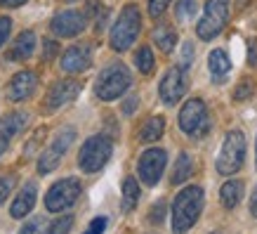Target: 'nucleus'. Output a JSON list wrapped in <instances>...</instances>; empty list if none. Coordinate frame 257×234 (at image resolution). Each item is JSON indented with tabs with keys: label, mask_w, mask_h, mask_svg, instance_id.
Instances as JSON below:
<instances>
[{
	"label": "nucleus",
	"mask_w": 257,
	"mask_h": 234,
	"mask_svg": "<svg viewBox=\"0 0 257 234\" xmlns=\"http://www.w3.org/2000/svg\"><path fill=\"white\" fill-rule=\"evenodd\" d=\"M73 142H76V130H73V128L59 130V135L50 142V147H47L38 159V173L40 175H47V173H52L55 168H59V161L64 159V154L71 149Z\"/></svg>",
	"instance_id": "9"
},
{
	"label": "nucleus",
	"mask_w": 257,
	"mask_h": 234,
	"mask_svg": "<svg viewBox=\"0 0 257 234\" xmlns=\"http://www.w3.org/2000/svg\"><path fill=\"white\" fill-rule=\"evenodd\" d=\"M36 52V33L33 31H22L19 38L12 43V47L8 50V59L10 62H22Z\"/></svg>",
	"instance_id": "17"
},
{
	"label": "nucleus",
	"mask_w": 257,
	"mask_h": 234,
	"mask_svg": "<svg viewBox=\"0 0 257 234\" xmlns=\"http://www.w3.org/2000/svg\"><path fill=\"white\" fill-rule=\"evenodd\" d=\"M158 93H161V100H163L168 107L177 104V102L184 97V93H187V73H184V69L175 66V69L168 71V73L161 78Z\"/></svg>",
	"instance_id": "13"
},
{
	"label": "nucleus",
	"mask_w": 257,
	"mask_h": 234,
	"mask_svg": "<svg viewBox=\"0 0 257 234\" xmlns=\"http://www.w3.org/2000/svg\"><path fill=\"white\" fill-rule=\"evenodd\" d=\"M179 128L184 130V135L189 137H203L210 130V116H208V109H205V102L194 97L189 100L182 111H179Z\"/></svg>",
	"instance_id": "7"
},
{
	"label": "nucleus",
	"mask_w": 257,
	"mask_h": 234,
	"mask_svg": "<svg viewBox=\"0 0 257 234\" xmlns=\"http://www.w3.org/2000/svg\"><path fill=\"white\" fill-rule=\"evenodd\" d=\"M163 218H165V201L154 203V208H151V213H149V220H151L154 225H161Z\"/></svg>",
	"instance_id": "29"
},
{
	"label": "nucleus",
	"mask_w": 257,
	"mask_h": 234,
	"mask_svg": "<svg viewBox=\"0 0 257 234\" xmlns=\"http://www.w3.org/2000/svg\"><path fill=\"white\" fill-rule=\"evenodd\" d=\"M36 83H38V81H36V73H33V71H19V73H15V76L10 78L5 97H8L10 102L29 100L33 95V90H36Z\"/></svg>",
	"instance_id": "14"
},
{
	"label": "nucleus",
	"mask_w": 257,
	"mask_h": 234,
	"mask_svg": "<svg viewBox=\"0 0 257 234\" xmlns=\"http://www.w3.org/2000/svg\"><path fill=\"white\" fill-rule=\"evenodd\" d=\"M36 182H26L22 187V192L17 194L15 203H12V208H10V215L12 218H24V215H29L31 208L36 206Z\"/></svg>",
	"instance_id": "18"
},
{
	"label": "nucleus",
	"mask_w": 257,
	"mask_h": 234,
	"mask_svg": "<svg viewBox=\"0 0 257 234\" xmlns=\"http://www.w3.org/2000/svg\"><path fill=\"white\" fill-rule=\"evenodd\" d=\"M137 104H140V100H137V95H133V97H127V100L123 102V114L125 116H130L135 109H137Z\"/></svg>",
	"instance_id": "36"
},
{
	"label": "nucleus",
	"mask_w": 257,
	"mask_h": 234,
	"mask_svg": "<svg viewBox=\"0 0 257 234\" xmlns=\"http://www.w3.org/2000/svg\"><path fill=\"white\" fill-rule=\"evenodd\" d=\"M87 26V17L85 12H78V10H66V12H59V15L52 17L50 22V31L59 36V38H76L85 31Z\"/></svg>",
	"instance_id": "11"
},
{
	"label": "nucleus",
	"mask_w": 257,
	"mask_h": 234,
	"mask_svg": "<svg viewBox=\"0 0 257 234\" xmlns=\"http://www.w3.org/2000/svg\"><path fill=\"white\" fill-rule=\"evenodd\" d=\"M255 154H257V151H255Z\"/></svg>",
	"instance_id": "44"
},
{
	"label": "nucleus",
	"mask_w": 257,
	"mask_h": 234,
	"mask_svg": "<svg viewBox=\"0 0 257 234\" xmlns=\"http://www.w3.org/2000/svg\"><path fill=\"white\" fill-rule=\"evenodd\" d=\"M8 147H10V137L5 133H0V156L8 151Z\"/></svg>",
	"instance_id": "40"
},
{
	"label": "nucleus",
	"mask_w": 257,
	"mask_h": 234,
	"mask_svg": "<svg viewBox=\"0 0 257 234\" xmlns=\"http://www.w3.org/2000/svg\"><path fill=\"white\" fill-rule=\"evenodd\" d=\"M10 31H12V19L10 17H0V47L5 45Z\"/></svg>",
	"instance_id": "32"
},
{
	"label": "nucleus",
	"mask_w": 257,
	"mask_h": 234,
	"mask_svg": "<svg viewBox=\"0 0 257 234\" xmlns=\"http://www.w3.org/2000/svg\"><path fill=\"white\" fill-rule=\"evenodd\" d=\"M212 234H217V232H212Z\"/></svg>",
	"instance_id": "43"
},
{
	"label": "nucleus",
	"mask_w": 257,
	"mask_h": 234,
	"mask_svg": "<svg viewBox=\"0 0 257 234\" xmlns=\"http://www.w3.org/2000/svg\"><path fill=\"white\" fill-rule=\"evenodd\" d=\"M92 55H90V45H73L62 55V69L66 73H83L90 69Z\"/></svg>",
	"instance_id": "15"
},
{
	"label": "nucleus",
	"mask_w": 257,
	"mask_h": 234,
	"mask_svg": "<svg viewBox=\"0 0 257 234\" xmlns=\"http://www.w3.org/2000/svg\"><path fill=\"white\" fill-rule=\"evenodd\" d=\"M40 225H43V220H40V218H33V220H29L26 225H22L19 234H43V232H40Z\"/></svg>",
	"instance_id": "33"
},
{
	"label": "nucleus",
	"mask_w": 257,
	"mask_h": 234,
	"mask_svg": "<svg viewBox=\"0 0 257 234\" xmlns=\"http://www.w3.org/2000/svg\"><path fill=\"white\" fill-rule=\"evenodd\" d=\"M154 43L158 45L161 52H172V47L177 43V33H175L172 26H158L154 31Z\"/></svg>",
	"instance_id": "23"
},
{
	"label": "nucleus",
	"mask_w": 257,
	"mask_h": 234,
	"mask_svg": "<svg viewBox=\"0 0 257 234\" xmlns=\"http://www.w3.org/2000/svg\"><path fill=\"white\" fill-rule=\"evenodd\" d=\"M135 64H137L140 73H151V71H154V66H156L154 52H151L149 47H140V50H137V55H135Z\"/></svg>",
	"instance_id": "25"
},
{
	"label": "nucleus",
	"mask_w": 257,
	"mask_h": 234,
	"mask_svg": "<svg viewBox=\"0 0 257 234\" xmlns=\"http://www.w3.org/2000/svg\"><path fill=\"white\" fill-rule=\"evenodd\" d=\"M243 161H245V137H243L241 130H231V133H226L222 149H219L217 173L234 175L236 171L243 168Z\"/></svg>",
	"instance_id": "5"
},
{
	"label": "nucleus",
	"mask_w": 257,
	"mask_h": 234,
	"mask_svg": "<svg viewBox=\"0 0 257 234\" xmlns=\"http://www.w3.org/2000/svg\"><path fill=\"white\" fill-rule=\"evenodd\" d=\"M196 10H198V5H196V0H177V8H175V15H177V19H182V22H187V19L196 17Z\"/></svg>",
	"instance_id": "26"
},
{
	"label": "nucleus",
	"mask_w": 257,
	"mask_h": 234,
	"mask_svg": "<svg viewBox=\"0 0 257 234\" xmlns=\"http://www.w3.org/2000/svg\"><path fill=\"white\" fill-rule=\"evenodd\" d=\"M29 0H0V8H22V5H26Z\"/></svg>",
	"instance_id": "38"
},
{
	"label": "nucleus",
	"mask_w": 257,
	"mask_h": 234,
	"mask_svg": "<svg viewBox=\"0 0 257 234\" xmlns=\"http://www.w3.org/2000/svg\"><path fill=\"white\" fill-rule=\"evenodd\" d=\"M106 222L109 220L104 218V215H99V218H94L90 225H87V229L83 234H104V229H106Z\"/></svg>",
	"instance_id": "30"
},
{
	"label": "nucleus",
	"mask_w": 257,
	"mask_h": 234,
	"mask_svg": "<svg viewBox=\"0 0 257 234\" xmlns=\"http://www.w3.org/2000/svg\"><path fill=\"white\" fill-rule=\"evenodd\" d=\"M255 62H257L255 59V40H250L248 43V64L250 66H255Z\"/></svg>",
	"instance_id": "39"
},
{
	"label": "nucleus",
	"mask_w": 257,
	"mask_h": 234,
	"mask_svg": "<svg viewBox=\"0 0 257 234\" xmlns=\"http://www.w3.org/2000/svg\"><path fill=\"white\" fill-rule=\"evenodd\" d=\"M165 164H168L165 149H147V151L140 156V164H137L142 182L149 185V187H154L158 180H161V175H163Z\"/></svg>",
	"instance_id": "12"
},
{
	"label": "nucleus",
	"mask_w": 257,
	"mask_h": 234,
	"mask_svg": "<svg viewBox=\"0 0 257 234\" xmlns=\"http://www.w3.org/2000/svg\"><path fill=\"white\" fill-rule=\"evenodd\" d=\"M191 62H194V45H191V43H184V47H182V66L187 69Z\"/></svg>",
	"instance_id": "35"
},
{
	"label": "nucleus",
	"mask_w": 257,
	"mask_h": 234,
	"mask_svg": "<svg viewBox=\"0 0 257 234\" xmlns=\"http://www.w3.org/2000/svg\"><path fill=\"white\" fill-rule=\"evenodd\" d=\"M71 227H73V215H62V218H57L55 222L50 225L47 234H69Z\"/></svg>",
	"instance_id": "27"
},
{
	"label": "nucleus",
	"mask_w": 257,
	"mask_h": 234,
	"mask_svg": "<svg viewBox=\"0 0 257 234\" xmlns=\"http://www.w3.org/2000/svg\"><path fill=\"white\" fill-rule=\"evenodd\" d=\"M140 29H142V15H140V8L137 5H125L118 15L116 24L111 26V47L116 52H125L130 50L133 43L137 40L140 36Z\"/></svg>",
	"instance_id": "3"
},
{
	"label": "nucleus",
	"mask_w": 257,
	"mask_h": 234,
	"mask_svg": "<svg viewBox=\"0 0 257 234\" xmlns=\"http://www.w3.org/2000/svg\"><path fill=\"white\" fill-rule=\"evenodd\" d=\"M203 201H205V196H203V189L198 185L182 189L172 201V232L187 234L196 225V220L201 218Z\"/></svg>",
	"instance_id": "1"
},
{
	"label": "nucleus",
	"mask_w": 257,
	"mask_h": 234,
	"mask_svg": "<svg viewBox=\"0 0 257 234\" xmlns=\"http://www.w3.org/2000/svg\"><path fill=\"white\" fill-rule=\"evenodd\" d=\"M172 0H149V15L151 17H161L168 10V5H170Z\"/></svg>",
	"instance_id": "28"
},
{
	"label": "nucleus",
	"mask_w": 257,
	"mask_h": 234,
	"mask_svg": "<svg viewBox=\"0 0 257 234\" xmlns=\"http://www.w3.org/2000/svg\"><path fill=\"white\" fill-rule=\"evenodd\" d=\"M133 86V73L123 62H113L109 66H104L101 73L94 81V95L104 102L118 100L123 93H127V88Z\"/></svg>",
	"instance_id": "2"
},
{
	"label": "nucleus",
	"mask_w": 257,
	"mask_h": 234,
	"mask_svg": "<svg viewBox=\"0 0 257 234\" xmlns=\"http://www.w3.org/2000/svg\"><path fill=\"white\" fill-rule=\"evenodd\" d=\"M250 95H252V83H250V81H243L241 86L236 88V93H234V100H236V102H241V100H248Z\"/></svg>",
	"instance_id": "31"
},
{
	"label": "nucleus",
	"mask_w": 257,
	"mask_h": 234,
	"mask_svg": "<svg viewBox=\"0 0 257 234\" xmlns=\"http://www.w3.org/2000/svg\"><path fill=\"white\" fill-rule=\"evenodd\" d=\"M191 173H194V161H191V156H189L187 151H182V154L177 156V161H175L170 182L172 185H182V182H187V180L191 178Z\"/></svg>",
	"instance_id": "20"
},
{
	"label": "nucleus",
	"mask_w": 257,
	"mask_h": 234,
	"mask_svg": "<svg viewBox=\"0 0 257 234\" xmlns=\"http://www.w3.org/2000/svg\"><path fill=\"white\" fill-rule=\"evenodd\" d=\"M111 151H113V140L109 135H92L83 142V147L78 151V168L83 173H97L101 171L106 161L111 159Z\"/></svg>",
	"instance_id": "4"
},
{
	"label": "nucleus",
	"mask_w": 257,
	"mask_h": 234,
	"mask_svg": "<svg viewBox=\"0 0 257 234\" xmlns=\"http://www.w3.org/2000/svg\"><path fill=\"white\" fill-rule=\"evenodd\" d=\"M163 130H165V118H163V116L149 118L147 123L142 125L140 140H142V142H156V140H161Z\"/></svg>",
	"instance_id": "22"
},
{
	"label": "nucleus",
	"mask_w": 257,
	"mask_h": 234,
	"mask_svg": "<svg viewBox=\"0 0 257 234\" xmlns=\"http://www.w3.org/2000/svg\"><path fill=\"white\" fill-rule=\"evenodd\" d=\"M229 19V0H208L203 17L198 19L196 26V36L201 40H212L215 36L222 33V29L226 26Z\"/></svg>",
	"instance_id": "6"
},
{
	"label": "nucleus",
	"mask_w": 257,
	"mask_h": 234,
	"mask_svg": "<svg viewBox=\"0 0 257 234\" xmlns=\"http://www.w3.org/2000/svg\"><path fill=\"white\" fill-rule=\"evenodd\" d=\"M78 93H80L78 81H73V78H62V81L52 83V88L47 90L45 102H43V109H45L47 114H52V111L62 109L64 104H69V102L76 100Z\"/></svg>",
	"instance_id": "10"
},
{
	"label": "nucleus",
	"mask_w": 257,
	"mask_h": 234,
	"mask_svg": "<svg viewBox=\"0 0 257 234\" xmlns=\"http://www.w3.org/2000/svg\"><path fill=\"white\" fill-rule=\"evenodd\" d=\"M55 55H59V45L55 40H45V59H52Z\"/></svg>",
	"instance_id": "37"
},
{
	"label": "nucleus",
	"mask_w": 257,
	"mask_h": 234,
	"mask_svg": "<svg viewBox=\"0 0 257 234\" xmlns=\"http://www.w3.org/2000/svg\"><path fill=\"white\" fill-rule=\"evenodd\" d=\"M80 196V182L76 178H64L55 182L45 194V208L50 213H59L71 208Z\"/></svg>",
	"instance_id": "8"
},
{
	"label": "nucleus",
	"mask_w": 257,
	"mask_h": 234,
	"mask_svg": "<svg viewBox=\"0 0 257 234\" xmlns=\"http://www.w3.org/2000/svg\"><path fill=\"white\" fill-rule=\"evenodd\" d=\"M250 213H252V218H257V187L252 192V196H250Z\"/></svg>",
	"instance_id": "41"
},
{
	"label": "nucleus",
	"mask_w": 257,
	"mask_h": 234,
	"mask_svg": "<svg viewBox=\"0 0 257 234\" xmlns=\"http://www.w3.org/2000/svg\"><path fill=\"white\" fill-rule=\"evenodd\" d=\"M243 199V182L241 180H229L219 189V201L224 208H236Z\"/></svg>",
	"instance_id": "19"
},
{
	"label": "nucleus",
	"mask_w": 257,
	"mask_h": 234,
	"mask_svg": "<svg viewBox=\"0 0 257 234\" xmlns=\"http://www.w3.org/2000/svg\"><path fill=\"white\" fill-rule=\"evenodd\" d=\"M140 201V185L135 178H125L123 180V211L130 213Z\"/></svg>",
	"instance_id": "24"
},
{
	"label": "nucleus",
	"mask_w": 257,
	"mask_h": 234,
	"mask_svg": "<svg viewBox=\"0 0 257 234\" xmlns=\"http://www.w3.org/2000/svg\"><path fill=\"white\" fill-rule=\"evenodd\" d=\"M66 3H73V0H66Z\"/></svg>",
	"instance_id": "42"
},
{
	"label": "nucleus",
	"mask_w": 257,
	"mask_h": 234,
	"mask_svg": "<svg viewBox=\"0 0 257 234\" xmlns=\"http://www.w3.org/2000/svg\"><path fill=\"white\" fill-rule=\"evenodd\" d=\"M26 123H29V114H26V111L8 114V116H3V121H0V133H5L8 137H12V135L19 133Z\"/></svg>",
	"instance_id": "21"
},
{
	"label": "nucleus",
	"mask_w": 257,
	"mask_h": 234,
	"mask_svg": "<svg viewBox=\"0 0 257 234\" xmlns=\"http://www.w3.org/2000/svg\"><path fill=\"white\" fill-rule=\"evenodd\" d=\"M12 185H15V178H0V203L5 201L10 196V192H12Z\"/></svg>",
	"instance_id": "34"
},
{
	"label": "nucleus",
	"mask_w": 257,
	"mask_h": 234,
	"mask_svg": "<svg viewBox=\"0 0 257 234\" xmlns=\"http://www.w3.org/2000/svg\"><path fill=\"white\" fill-rule=\"evenodd\" d=\"M208 69H210V78L212 83L222 86L226 78H229V71H231V59L224 50H212L208 55Z\"/></svg>",
	"instance_id": "16"
}]
</instances>
